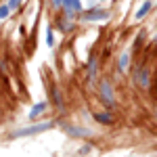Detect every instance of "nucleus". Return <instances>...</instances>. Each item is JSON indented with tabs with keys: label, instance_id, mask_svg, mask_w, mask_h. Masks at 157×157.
<instances>
[{
	"label": "nucleus",
	"instance_id": "1",
	"mask_svg": "<svg viewBox=\"0 0 157 157\" xmlns=\"http://www.w3.org/2000/svg\"><path fill=\"white\" fill-rule=\"evenodd\" d=\"M52 126H55L52 121H44V124H38V126H32V128L17 130V132H13V136H29V134H38V132H44V130L52 128Z\"/></svg>",
	"mask_w": 157,
	"mask_h": 157
},
{
	"label": "nucleus",
	"instance_id": "3",
	"mask_svg": "<svg viewBox=\"0 0 157 157\" xmlns=\"http://www.w3.org/2000/svg\"><path fill=\"white\" fill-rule=\"evenodd\" d=\"M107 17H109L107 13H105V11H98V9H97V11H92V13H86V15H84L86 21H103V19H107Z\"/></svg>",
	"mask_w": 157,
	"mask_h": 157
},
{
	"label": "nucleus",
	"instance_id": "7",
	"mask_svg": "<svg viewBox=\"0 0 157 157\" xmlns=\"http://www.w3.org/2000/svg\"><path fill=\"white\" fill-rule=\"evenodd\" d=\"M138 82H140V86H149V73H147V69L145 71H138Z\"/></svg>",
	"mask_w": 157,
	"mask_h": 157
},
{
	"label": "nucleus",
	"instance_id": "9",
	"mask_svg": "<svg viewBox=\"0 0 157 157\" xmlns=\"http://www.w3.org/2000/svg\"><path fill=\"white\" fill-rule=\"evenodd\" d=\"M98 121H103V124H111V115H107V113H97L94 115Z\"/></svg>",
	"mask_w": 157,
	"mask_h": 157
},
{
	"label": "nucleus",
	"instance_id": "12",
	"mask_svg": "<svg viewBox=\"0 0 157 157\" xmlns=\"http://www.w3.org/2000/svg\"><path fill=\"white\" fill-rule=\"evenodd\" d=\"M9 11H11L9 6H2V9H0V17H6V15H9Z\"/></svg>",
	"mask_w": 157,
	"mask_h": 157
},
{
	"label": "nucleus",
	"instance_id": "6",
	"mask_svg": "<svg viewBox=\"0 0 157 157\" xmlns=\"http://www.w3.org/2000/svg\"><path fill=\"white\" fill-rule=\"evenodd\" d=\"M149 9H151V2H149V0H147L145 4H143V6H140V9H138V11H136V19H143V17H145L147 13H149Z\"/></svg>",
	"mask_w": 157,
	"mask_h": 157
},
{
	"label": "nucleus",
	"instance_id": "2",
	"mask_svg": "<svg viewBox=\"0 0 157 157\" xmlns=\"http://www.w3.org/2000/svg\"><path fill=\"white\" fill-rule=\"evenodd\" d=\"M101 94H103V101H105L107 105H113V92H111V88H109V82H103V84H101Z\"/></svg>",
	"mask_w": 157,
	"mask_h": 157
},
{
	"label": "nucleus",
	"instance_id": "8",
	"mask_svg": "<svg viewBox=\"0 0 157 157\" xmlns=\"http://www.w3.org/2000/svg\"><path fill=\"white\" fill-rule=\"evenodd\" d=\"M44 109H46V103H38L36 107L32 109V113H29V115H32V117H36V115H40V113L44 111Z\"/></svg>",
	"mask_w": 157,
	"mask_h": 157
},
{
	"label": "nucleus",
	"instance_id": "4",
	"mask_svg": "<svg viewBox=\"0 0 157 157\" xmlns=\"http://www.w3.org/2000/svg\"><path fill=\"white\" fill-rule=\"evenodd\" d=\"M65 11L67 13L82 11V2H80V0H67V2H65Z\"/></svg>",
	"mask_w": 157,
	"mask_h": 157
},
{
	"label": "nucleus",
	"instance_id": "13",
	"mask_svg": "<svg viewBox=\"0 0 157 157\" xmlns=\"http://www.w3.org/2000/svg\"><path fill=\"white\" fill-rule=\"evenodd\" d=\"M67 0H55V4H65Z\"/></svg>",
	"mask_w": 157,
	"mask_h": 157
},
{
	"label": "nucleus",
	"instance_id": "11",
	"mask_svg": "<svg viewBox=\"0 0 157 157\" xmlns=\"http://www.w3.org/2000/svg\"><path fill=\"white\" fill-rule=\"evenodd\" d=\"M19 4H21V0H9V9H17V6H19Z\"/></svg>",
	"mask_w": 157,
	"mask_h": 157
},
{
	"label": "nucleus",
	"instance_id": "5",
	"mask_svg": "<svg viewBox=\"0 0 157 157\" xmlns=\"http://www.w3.org/2000/svg\"><path fill=\"white\" fill-rule=\"evenodd\" d=\"M67 132L69 134H75V136H90V130H80V128H73V126H67Z\"/></svg>",
	"mask_w": 157,
	"mask_h": 157
},
{
	"label": "nucleus",
	"instance_id": "10",
	"mask_svg": "<svg viewBox=\"0 0 157 157\" xmlns=\"http://www.w3.org/2000/svg\"><path fill=\"white\" fill-rule=\"evenodd\" d=\"M126 61H128V52L121 55V61H120V69H126Z\"/></svg>",
	"mask_w": 157,
	"mask_h": 157
}]
</instances>
